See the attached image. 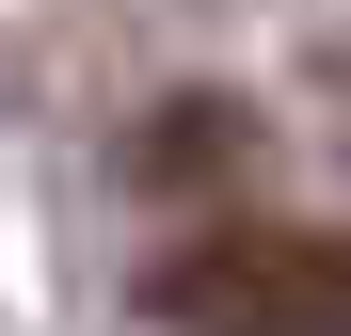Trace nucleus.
<instances>
[{
	"instance_id": "obj_1",
	"label": "nucleus",
	"mask_w": 351,
	"mask_h": 336,
	"mask_svg": "<svg viewBox=\"0 0 351 336\" xmlns=\"http://www.w3.org/2000/svg\"><path fill=\"white\" fill-rule=\"evenodd\" d=\"M176 336H351V224H223L144 272Z\"/></svg>"
},
{
	"instance_id": "obj_2",
	"label": "nucleus",
	"mask_w": 351,
	"mask_h": 336,
	"mask_svg": "<svg viewBox=\"0 0 351 336\" xmlns=\"http://www.w3.org/2000/svg\"><path fill=\"white\" fill-rule=\"evenodd\" d=\"M240 144H256V112H240V96H176V112H144L128 177H144V192H192V177H223Z\"/></svg>"
}]
</instances>
